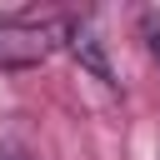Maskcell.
Listing matches in <instances>:
<instances>
[{
	"label": "cell",
	"mask_w": 160,
	"mask_h": 160,
	"mask_svg": "<svg viewBox=\"0 0 160 160\" xmlns=\"http://www.w3.org/2000/svg\"><path fill=\"white\" fill-rule=\"evenodd\" d=\"M70 10H0V70H35L70 40Z\"/></svg>",
	"instance_id": "obj_1"
},
{
	"label": "cell",
	"mask_w": 160,
	"mask_h": 160,
	"mask_svg": "<svg viewBox=\"0 0 160 160\" xmlns=\"http://www.w3.org/2000/svg\"><path fill=\"white\" fill-rule=\"evenodd\" d=\"M65 50H70V55H75V60H80V65L95 75V80H105V85H120V80H115V70H110L105 40L95 35V25H90V20H75V25H70V40H65Z\"/></svg>",
	"instance_id": "obj_2"
},
{
	"label": "cell",
	"mask_w": 160,
	"mask_h": 160,
	"mask_svg": "<svg viewBox=\"0 0 160 160\" xmlns=\"http://www.w3.org/2000/svg\"><path fill=\"white\" fill-rule=\"evenodd\" d=\"M145 35H150V55H155V60H160V30H155V25H150V20H145Z\"/></svg>",
	"instance_id": "obj_3"
},
{
	"label": "cell",
	"mask_w": 160,
	"mask_h": 160,
	"mask_svg": "<svg viewBox=\"0 0 160 160\" xmlns=\"http://www.w3.org/2000/svg\"><path fill=\"white\" fill-rule=\"evenodd\" d=\"M0 160H30V155H25V150H15V145H5V150H0Z\"/></svg>",
	"instance_id": "obj_4"
}]
</instances>
